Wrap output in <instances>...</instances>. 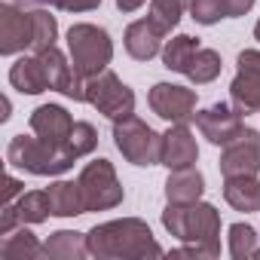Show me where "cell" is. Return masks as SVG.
<instances>
[{
	"label": "cell",
	"mask_w": 260,
	"mask_h": 260,
	"mask_svg": "<svg viewBox=\"0 0 260 260\" xmlns=\"http://www.w3.org/2000/svg\"><path fill=\"white\" fill-rule=\"evenodd\" d=\"M89 254L98 260H144V257H162V245L153 239L150 226L141 217H122L95 223L86 233Z\"/></svg>",
	"instance_id": "6da1fadb"
},
{
	"label": "cell",
	"mask_w": 260,
	"mask_h": 260,
	"mask_svg": "<svg viewBox=\"0 0 260 260\" xmlns=\"http://www.w3.org/2000/svg\"><path fill=\"white\" fill-rule=\"evenodd\" d=\"M162 226L178 239L205 251V257H220V214L208 202H169L162 211Z\"/></svg>",
	"instance_id": "7a4b0ae2"
},
{
	"label": "cell",
	"mask_w": 260,
	"mask_h": 260,
	"mask_svg": "<svg viewBox=\"0 0 260 260\" xmlns=\"http://www.w3.org/2000/svg\"><path fill=\"white\" fill-rule=\"evenodd\" d=\"M7 162L13 169H22L28 175H37V178H58L64 175L68 169H74L77 156L68 150V147H58V144H49L43 138H28V135H16L7 147Z\"/></svg>",
	"instance_id": "3957f363"
},
{
	"label": "cell",
	"mask_w": 260,
	"mask_h": 260,
	"mask_svg": "<svg viewBox=\"0 0 260 260\" xmlns=\"http://www.w3.org/2000/svg\"><path fill=\"white\" fill-rule=\"evenodd\" d=\"M68 52H71L77 74L83 80H89V77L107 71V64L113 61V40L104 28L77 22L68 28Z\"/></svg>",
	"instance_id": "277c9868"
},
{
	"label": "cell",
	"mask_w": 260,
	"mask_h": 260,
	"mask_svg": "<svg viewBox=\"0 0 260 260\" xmlns=\"http://www.w3.org/2000/svg\"><path fill=\"white\" fill-rule=\"evenodd\" d=\"M113 144L122 153V159L132 162V166L147 169V166L162 162V135L153 132V128L144 119H138L135 113L113 119Z\"/></svg>",
	"instance_id": "5b68a950"
},
{
	"label": "cell",
	"mask_w": 260,
	"mask_h": 260,
	"mask_svg": "<svg viewBox=\"0 0 260 260\" xmlns=\"http://www.w3.org/2000/svg\"><path fill=\"white\" fill-rule=\"evenodd\" d=\"M80 190H83V205L86 211H110L122 202V184L107 159H92L80 172Z\"/></svg>",
	"instance_id": "8992f818"
},
{
	"label": "cell",
	"mask_w": 260,
	"mask_h": 260,
	"mask_svg": "<svg viewBox=\"0 0 260 260\" xmlns=\"http://www.w3.org/2000/svg\"><path fill=\"white\" fill-rule=\"evenodd\" d=\"M86 101L107 119H122L135 113V92L113 71H101L86 80Z\"/></svg>",
	"instance_id": "52a82bcc"
},
{
	"label": "cell",
	"mask_w": 260,
	"mask_h": 260,
	"mask_svg": "<svg viewBox=\"0 0 260 260\" xmlns=\"http://www.w3.org/2000/svg\"><path fill=\"white\" fill-rule=\"evenodd\" d=\"M236 77L230 83V101L233 107L248 116L260 113V49H242L236 58Z\"/></svg>",
	"instance_id": "ba28073f"
},
{
	"label": "cell",
	"mask_w": 260,
	"mask_h": 260,
	"mask_svg": "<svg viewBox=\"0 0 260 260\" xmlns=\"http://www.w3.org/2000/svg\"><path fill=\"white\" fill-rule=\"evenodd\" d=\"M150 110L166 122H190L196 119V92L178 83H156L147 92Z\"/></svg>",
	"instance_id": "9c48e42d"
},
{
	"label": "cell",
	"mask_w": 260,
	"mask_h": 260,
	"mask_svg": "<svg viewBox=\"0 0 260 260\" xmlns=\"http://www.w3.org/2000/svg\"><path fill=\"white\" fill-rule=\"evenodd\" d=\"M34 46V19L25 7L4 0L0 4V55H19Z\"/></svg>",
	"instance_id": "30bf717a"
},
{
	"label": "cell",
	"mask_w": 260,
	"mask_h": 260,
	"mask_svg": "<svg viewBox=\"0 0 260 260\" xmlns=\"http://www.w3.org/2000/svg\"><path fill=\"white\" fill-rule=\"evenodd\" d=\"M196 125H199L202 138H208V144H214V147L233 144V141L242 135V128H245L242 113H239L233 104H223V101H217V104L199 110V113H196Z\"/></svg>",
	"instance_id": "8fae6325"
},
{
	"label": "cell",
	"mask_w": 260,
	"mask_h": 260,
	"mask_svg": "<svg viewBox=\"0 0 260 260\" xmlns=\"http://www.w3.org/2000/svg\"><path fill=\"white\" fill-rule=\"evenodd\" d=\"M34 55H40V61H43L49 89L61 92L64 98L86 101V80L77 74L74 61H68V55H64L58 46H49V49H43V52H34Z\"/></svg>",
	"instance_id": "7c38bea8"
},
{
	"label": "cell",
	"mask_w": 260,
	"mask_h": 260,
	"mask_svg": "<svg viewBox=\"0 0 260 260\" xmlns=\"http://www.w3.org/2000/svg\"><path fill=\"white\" fill-rule=\"evenodd\" d=\"M260 172V135L254 128H242V135L223 147L220 153V175L239 178V175H257Z\"/></svg>",
	"instance_id": "4fadbf2b"
},
{
	"label": "cell",
	"mask_w": 260,
	"mask_h": 260,
	"mask_svg": "<svg viewBox=\"0 0 260 260\" xmlns=\"http://www.w3.org/2000/svg\"><path fill=\"white\" fill-rule=\"evenodd\" d=\"M199 159V144H196V135L190 132L187 122H172V128L162 135V162L169 172L175 169H190L196 166Z\"/></svg>",
	"instance_id": "5bb4252c"
},
{
	"label": "cell",
	"mask_w": 260,
	"mask_h": 260,
	"mask_svg": "<svg viewBox=\"0 0 260 260\" xmlns=\"http://www.w3.org/2000/svg\"><path fill=\"white\" fill-rule=\"evenodd\" d=\"M71 128H74V119L71 113L61 107V104H40L34 107L31 113V132L49 144H58V147H68V138H71Z\"/></svg>",
	"instance_id": "9a60e30c"
},
{
	"label": "cell",
	"mask_w": 260,
	"mask_h": 260,
	"mask_svg": "<svg viewBox=\"0 0 260 260\" xmlns=\"http://www.w3.org/2000/svg\"><path fill=\"white\" fill-rule=\"evenodd\" d=\"M162 37H166V31L147 16V19H138L125 28L122 43H125V52L135 61H150V58L162 55Z\"/></svg>",
	"instance_id": "2e32d148"
},
{
	"label": "cell",
	"mask_w": 260,
	"mask_h": 260,
	"mask_svg": "<svg viewBox=\"0 0 260 260\" xmlns=\"http://www.w3.org/2000/svg\"><path fill=\"white\" fill-rule=\"evenodd\" d=\"M202 193H205V178L196 166L169 172V178H166V199L169 202H181V205L199 202Z\"/></svg>",
	"instance_id": "e0dca14e"
},
{
	"label": "cell",
	"mask_w": 260,
	"mask_h": 260,
	"mask_svg": "<svg viewBox=\"0 0 260 260\" xmlns=\"http://www.w3.org/2000/svg\"><path fill=\"white\" fill-rule=\"evenodd\" d=\"M10 86L19 89L22 95H40V92H46L49 83H46V71H43L40 55H22V58H16V64L10 68Z\"/></svg>",
	"instance_id": "ac0fdd59"
},
{
	"label": "cell",
	"mask_w": 260,
	"mask_h": 260,
	"mask_svg": "<svg viewBox=\"0 0 260 260\" xmlns=\"http://www.w3.org/2000/svg\"><path fill=\"white\" fill-rule=\"evenodd\" d=\"M223 199L236 211H260V178L257 175H239V178H223Z\"/></svg>",
	"instance_id": "d6986e66"
},
{
	"label": "cell",
	"mask_w": 260,
	"mask_h": 260,
	"mask_svg": "<svg viewBox=\"0 0 260 260\" xmlns=\"http://www.w3.org/2000/svg\"><path fill=\"white\" fill-rule=\"evenodd\" d=\"M46 196H49V208H52L55 217H77V214H86L80 181H52V184L46 187Z\"/></svg>",
	"instance_id": "ffe728a7"
},
{
	"label": "cell",
	"mask_w": 260,
	"mask_h": 260,
	"mask_svg": "<svg viewBox=\"0 0 260 260\" xmlns=\"http://www.w3.org/2000/svg\"><path fill=\"white\" fill-rule=\"evenodd\" d=\"M86 254H89L86 233H74V230H55L43 245V257L52 260H83Z\"/></svg>",
	"instance_id": "44dd1931"
},
{
	"label": "cell",
	"mask_w": 260,
	"mask_h": 260,
	"mask_svg": "<svg viewBox=\"0 0 260 260\" xmlns=\"http://www.w3.org/2000/svg\"><path fill=\"white\" fill-rule=\"evenodd\" d=\"M199 49H202V46H199L196 37L178 34V37H172V40L162 46V64H166L169 71H175V74H187V68H190V61H193V55H196Z\"/></svg>",
	"instance_id": "7402d4cb"
},
{
	"label": "cell",
	"mask_w": 260,
	"mask_h": 260,
	"mask_svg": "<svg viewBox=\"0 0 260 260\" xmlns=\"http://www.w3.org/2000/svg\"><path fill=\"white\" fill-rule=\"evenodd\" d=\"M0 257L4 260H34V257H43V245L37 242V236L22 226L19 233H10L0 245Z\"/></svg>",
	"instance_id": "603a6c76"
},
{
	"label": "cell",
	"mask_w": 260,
	"mask_h": 260,
	"mask_svg": "<svg viewBox=\"0 0 260 260\" xmlns=\"http://www.w3.org/2000/svg\"><path fill=\"white\" fill-rule=\"evenodd\" d=\"M220 68H223V61H220V52H214V49H199L196 55H193V61H190V68H187V80L190 83H196V86H205V83H211V80H217L220 77Z\"/></svg>",
	"instance_id": "cb8c5ba5"
},
{
	"label": "cell",
	"mask_w": 260,
	"mask_h": 260,
	"mask_svg": "<svg viewBox=\"0 0 260 260\" xmlns=\"http://www.w3.org/2000/svg\"><path fill=\"white\" fill-rule=\"evenodd\" d=\"M16 208H19L22 223H43V220L52 214L46 190H31V193H22V196H19V202H16Z\"/></svg>",
	"instance_id": "d4e9b609"
},
{
	"label": "cell",
	"mask_w": 260,
	"mask_h": 260,
	"mask_svg": "<svg viewBox=\"0 0 260 260\" xmlns=\"http://www.w3.org/2000/svg\"><path fill=\"white\" fill-rule=\"evenodd\" d=\"M190 4L193 0H150V19L169 34V31L178 28L184 10H190Z\"/></svg>",
	"instance_id": "484cf974"
},
{
	"label": "cell",
	"mask_w": 260,
	"mask_h": 260,
	"mask_svg": "<svg viewBox=\"0 0 260 260\" xmlns=\"http://www.w3.org/2000/svg\"><path fill=\"white\" fill-rule=\"evenodd\" d=\"M31 19H34V46H31V52H43V49L55 46V40H58L55 16H49L46 10H34Z\"/></svg>",
	"instance_id": "4316f807"
},
{
	"label": "cell",
	"mask_w": 260,
	"mask_h": 260,
	"mask_svg": "<svg viewBox=\"0 0 260 260\" xmlns=\"http://www.w3.org/2000/svg\"><path fill=\"white\" fill-rule=\"evenodd\" d=\"M226 233H230V254L236 260L257 257V233L251 223H233Z\"/></svg>",
	"instance_id": "83f0119b"
},
{
	"label": "cell",
	"mask_w": 260,
	"mask_h": 260,
	"mask_svg": "<svg viewBox=\"0 0 260 260\" xmlns=\"http://www.w3.org/2000/svg\"><path fill=\"white\" fill-rule=\"evenodd\" d=\"M98 147V132H95V125L92 122H74L71 128V138H68V150L80 159V156H89L92 150Z\"/></svg>",
	"instance_id": "f1b7e54d"
},
{
	"label": "cell",
	"mask_w": 260,
	"mask_h": 260,
	"mask_svg": "<svg viewBox=\"0 0 260 260\" xmlns=\"http://www.w3.org/2000/svg\"><path fill=\"white\" fill-rule=\"evenodd\" d=\"M190 16L199 25H217L220 19H226L223 0H193V4H190Z\"/></svg>",
	"instance_id": "f546056e"
},
{
	"label": "cell",
	"mask_w": 260,
	"mask_h": 260,
	"mask_svg": "<svg viewBox=\"0 0 260 260\" xmlns=\"http://www.w3.org/2000/svg\"><path fill=\"white\" fill-rule=\"evenodd\" d=\"M55 7L64 13H92L101 7V0H55Z\"/></svg>",
	"instance_id": "4dcf8cb0"
},
{
	"label": "cell",
	"mask_w": 260,
	"mask_h": 260,
	"mask_svg": "<svg viewBox=\"0 0 260 260\" xmlns=\"http://www.w3.org/2000/svg\"><path fill=\"white\" fill-rule=\"evenodd\" d=\"M16 223H22V217H19L16 202H10V205H4V214H0V236H10L16 230Z\"/></svg>",
	"instance_id": "1f68e13d"
},
{
	"label": "cell",
	"mask_w": 260,
	"mask_h": 260,
	"mask_svg": "<svg viewBox=\"0 0 260 260\" xmlns=\"http://www.w3.org/2000/svg\"><path fill=\"white\" fill-rule=\"evenodd\" d=\"M254 4L257 0H223V13H226V19H242L254 10Z\"/></svg>",
	"instance_id": "d6a6232c"
},
{
	"label": "cell",
	"mask_w": 260,
	"mask_h": 260,
	"mask_svg": "<svg viewBox=\"0 0 260 260\" xmlns=\"http://www.w3.org/2000/svg\"><path fill=\"white\" fill-rule=\"evenodd\" d=\"M25 193V184L16 178V175H7V181H4V205H10V202H16L19 196Z\"/></svg>",
	"instance_id": "836d02e7"
},
{
	"label": "cell",
	"mask_w": 260,
	"mask_h": 260,
	"mask_svg": "<svg viewBox=\"0 0 260 260\" xmlns=\"http://www.w3.org/2000/svg\"><path fill=\"white\" fill-rule=\"evenodd\" d=\"M144 4H147V0H116V10L119 13H138Z\"/></svg>",
	"instance_id": "e575fe53"
},
{
	"label": "cell",
	"mask_w": 260,
	"mask_h": 260,
	"mask_svg": "<svg viewBox=\"0 0 260 260\" xmlns=\"http://www.w3.org/2000/svg\"><path fill=\"white\" fill-rule=\"evenodd\" d=\"M13 4H19V7H46V4H52L55 7V0H13Z\"/></svg>",
	"instance_id": "d590c367"
},
{
	"label": "cell",
	"mask_w": 260,
	"mask_h": 260,
	"mask_svg": "<svg viewBox=\"0 0 260 260\" xmlns=\"http://www.w3.org/2000/svg\"><path fill=\"white\" fill-rule=\"evenodd\" d=\"M10 110H13V104H10V98H4V113H0V119H4V122L10 119Z\"/></svg>",
	"instance_id": "8d00e7d4"
},
{
	"label": "cell",
	"mask_w": 260,
	"mask_h": 260,
	"mask_svg": "<svg viewBox=\"0 0 260 260\" xmlns=\"http://www.w3.org/2000/svg\"><path fill=\"white\" fill-rule=\"evenodd\" d=\"M254 40H260V19H257V25H254Z\"/></svg>",
	"instance_id": "74e56055"
}]
</instances>
